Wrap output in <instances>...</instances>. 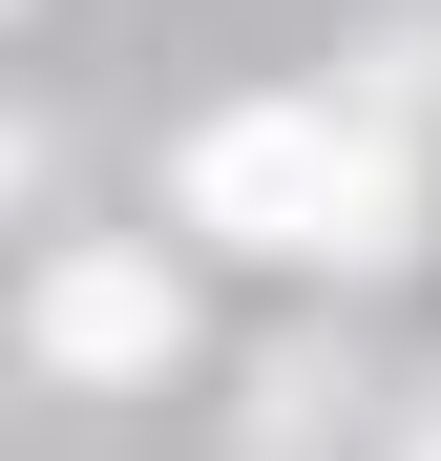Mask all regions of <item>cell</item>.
I'll return each mask as SVG.
<instances>
[{
    "instance_id": "obj_1",
    "label": "cell",
    "mask_w": 441,
    "mask_h": 461,
    "mask_svg": "<svg viewBox=\"0 0 441 461\" xmlns=\"http://www.w3.org/2000/svg\"><path fill=\"white\" fill-rule=\"evenodd\" d=\"M189 230H232V252H379L400 168L336 105H232V126H189Z\"/></svg>"
},
{
    "instance_id": "obj_2",
    "label": "cell",
    "mask_w": 441,
    "mask_h": 461,
    "mask_svg": "<svg viewBox=\"0 0 441 461\" xmlns=\"http://www.w3.org/2000/svg\"><path fill=\"white\" fill-rule=\"evenodd\" d=\"M42 357H85V377H126V357H169V273H126V252H85L42 294Z\"/></svg>"
}]
</instances>
